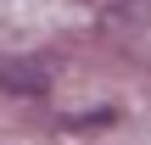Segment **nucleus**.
Wrapping results in <instances>:
<instances>
[{
	"label": "nucleus",
	"instance_id": "nucleus-1",
	"mask_svg": "<svg viewBox=\"0 0 151 145\" xmlns=\"http://www.w3.org/2000/svg\"><path fill=\"white\" fill-rule=\"evenodd\" d=\"M0 89L6 95H45L50 89V67L39 61V56H17V61H0Z\"/></svg>",
	"mask_w": 151,
	"mask_h": 145
}]
</instances>
